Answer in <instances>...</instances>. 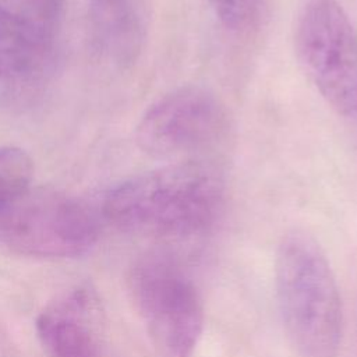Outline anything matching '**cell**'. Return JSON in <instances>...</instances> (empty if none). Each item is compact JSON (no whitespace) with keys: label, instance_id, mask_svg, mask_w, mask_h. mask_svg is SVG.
<instances>
[{"label":"cell","instance_id":"cell-1","mask_svg":"<svg viewBox=\"0 0 357 357\" xmlns=\"http://www.w3.org/2000/svg\"><path fill=\"white\" fill-rule=\"evenodd\" d=\"M223 201L220 174L209 165L188 160L120 183L106 195L103 213L128 231L190 238L212 227Z\"/></svg>","mask_w":357,"mask_h":357},{"label":"cell","instance_id":"cell-2","mask_svg":"<svg viewBox=\"0 0 357 357\" xmlns=\"http://www.w3.org/2000/svg\"><path fill=\"white\" fill-rule=\"evenodd\" d=\"M275 291L284 333L298 357H337L343 308L339 286L319 244L287 233L276 252Z\"/></svg>","mask_w":357,"mask_h":357},{"label":"cell","instance_id":"cell-3","mask_svg":"<svg viewBox=\"0 0 357 357\" xmlns=\"http://www.w3.org/2000/svg\"><path fill=\"white\" fill-rule=\"evenodd\" d=\"M134 303L160 357H192L204 329L201 293L178 258L165 250L139 257L130 273Z\"/></svg>","mask_w":357,"mask_h":357},{"label":"cell","instance_id":"cell-4","mask_svg":"<svg viewBox=\"0 0 357 357\" xmlns=\"http://www.w3.org/2000/svg\"><path fill=\"white\" fill-rule=\"evenodd\" d=\"M296 49L331 107L357 120V32L337 0H308L297 22Z\"/></svg>","mask_w":357,"mask_h":357},{"label":"cell","instance_id":"cell-5","mask_svg":"<svg viewBox=\"0 0 357 357\" xmlns=\"http://www.w3.org/2000/svg\"><path fill=\"white\" fill-rule=\"evenodd\" d=\"M99 225L78 199L47 188H29L0 212V243L43 258H73L96 243Z\"/></svg>","mask_w":357,"mask_h":357},{"label":"cell","instance_id":"cell-6","mask_svg":"<svg viewBox=\"0 0 357 357\" xmlns=\"http://www.w3.org/2000/svg\"><path fill=\"white\" fill-rule=\"evenodd\" d=\"M227 116L220 100L202 86H181L155 102L135 128L137 145L155 158L204 151L225 134Z\"/></svg>","mask_w":357,"mask_h":357},{"label":"cell","instance_id":"cell-7","mask_svg":"<svg viewBox=\"0 0 357 357\" xmlns=\"http://www.w3.org/2000/svg\"><path fill=\"white\" fill-rule=\"evenodd\" d=\"M35 328L49 357H107L106 317L89 284L59 294L39 312Z\"/></svg>","mask_w":357,"mask_h":357},{"label":"cell","instance_id":"cell-8","mask_svg":"<svg viewBox=\"0 0 357 357\" xmlns=\"http://www.w3.org/2000/svg\"><path fill=\"white\" fill-rule=\"evenodd\" d=\"M95 40L119 64L132 61L142 47L148 22L146 0H91Z\"/></svg>","mask_w":357,"mask_h":357},{"label":"cell","instance_id":"cell-9","mask_svg":"<svg viewBox=\"0 0 357 357\" xmlns=\"http://www.w3.org/2000/svg\"><path fill=\"white\" fill-rule=\"evenodd\" d=\"M53 36L25 13L0 3V59L20 75L33 74L47 63Z\"/></svg>","mask_w":357,"mask_h":357},{"label":"cell","instance_id":"cell-10","mask_svg":"<svg viewBox=\"0 0 357 357\" xmlns=\"http://www.w3.org/2000/svg\"><path fill=\"white\" fill-rule=\"evenodd\" d=\"M33 162L18 146H0V212L31 188Z\"/></svg>","mask_w":357,"mask_h":357},{"label":"cell","instance_id":"cell-11","mask_svg":"<svg viewBox=\"0 0 357 357\" xmlns=\"http://www.w3.org/2000/svg\"><path fill=\"white\" fill-rule=\"evenodd\" d=\"M215 15L230 31H247L261 18L265 0H208Z\"/></svg>","mask_w":357,"mask_h":357},{"label":"cell","instance_id":"cell-12","mask_svg":"<svg viewBox=\"0 0 357 357\" xmlns=\"http://www.w3.org/2000/svg\"><path fill=\"white\" fill-rule=\"evenodd\" d=\"M66 0H28L25 13L40 28L54 35L56 26L61 20Z\"/></svg>","mask_w":357,"mask_h":357},{"label":"cell","instance_id":"cell-13","mask_svg":"<svg viewBox=\"0 0 357 357\" xmlns=\"http://www.w3.org/2000/svg\"><path fill=\"white\" fill-rule=\"evenodd\" d=\"M18 77H21L7 61L0 59V105L7 103L17 93Z\"/></svg>","mask_w":357,"mask_h":357}]
</instances>
